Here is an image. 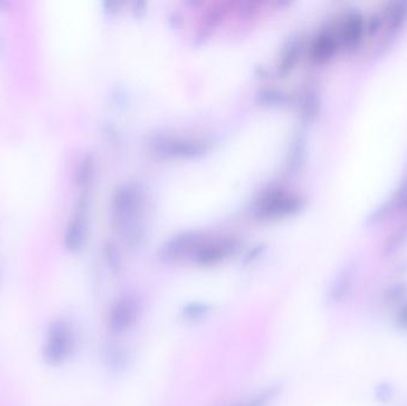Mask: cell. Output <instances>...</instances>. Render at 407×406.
I'll return each mask as SVG.
<instances>
[{"instance_id": "cell-1", "label": "cell", "mask_w": 407, "mask_h": 406, "mask_svg": "<svg viewBox=\"0 0 407 406\" xmlns=\"http://www.w3.org/2000/svg\"><path fill=\"white\" fill-rule=\"evenodd\" d=\"M286 129L285 118H261L217 155L181 171L164 189V217L173 224H198L234 209L277 164Z\"/></svg>"}, {"instance_id": "cell-2", "label": "cell", "mask_w": 407, "mask_h": 406, "mask_svg": "<svg viewBox=\"0 0 407 406\" xmlns=\"http://www.w3.org/2000/svg\"><path fill=\"white\" fill-rule=\"evenodd\" d=\"M76 344V335L69 323L62 319L51 323L43 346V356L46 362L58 366L71 355Z\"/></svg>"}, {"instance_id": "cell-3", "label": "cell", "mask_w": 407, "mask_h": 406, "mask_svg": "<svg viewBox=\"0 0 407 406\" xmlns=\"http://www.w3.org/2000/svg\"><path fill=\"white\" fill-rule=\"evenodd\" d=\"M141 304L135 296L126 294L117 299L110 307L107 314V328L114 334H122L129 330L139 319Z\"/></svg>"}, {"instance_id": "cell-4", "label": "cell", "mask_w": 407, "mask_h": 406, "mask_svg": "<svg viewBox=\"0 0 407 406\" xmlns=\"http://www.w3.org/2000/svg\"><path fill=\"white\" fill-rule=\"evenodd\" d=\"M84 242V230H83V224H80L78 221L71 222L67 228V232L64 236V243L68 249L71 251H78L81 244Z\"/></svg>"}, {"instance_id": "cell-5", "label": "cell", "mask_w": 407, "mask_h": 406, "mask_svg": "<svg viewBox=\"0 0 407 406\" xmlns=\"http://www.w3.org/2000/svg\"><path fill=\"white\" fill-rule=\"evenodd\" d=\"M279 394V385L268 386L267 389L261 391L250 398L247 402L236 406H267Z\"/></svg>"}, {"instance_id": "cell-6", "label": "cell", "mask_w": 407, "mask_h": 406, "mask_svg": "<svg viewBox=\"0 0 407 406\" xmlns=\"http://www.w3.org/2000/svg\"><path fill=\"white\" fill-rule=\"evenodd\" d=\"M211 307L202 303H191L189 305H186L182 310V316L186 321H191V322H196V321H200L207 317V314H210Z\"/></svg>"}, {"instance_id": "cell-7", "label": "cell", "mask_w": 407, "mask_h": 406, "mask_svg": "<svg viewBox=\"0 0 407 406\" xmlns=\"http://www.w3.org/2000/svg\"><path fill=\"white\" fill-rule=\"evenodd\" d=\"M106 357H107L110 366L114 369H124L126 362H128V355L119 347H110Z\"/></svg>"}]
</instances>
